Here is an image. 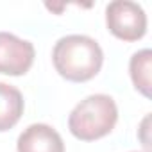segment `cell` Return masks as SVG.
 <instances>
[{
    "mask_svg": "<svg viewBox=\"0 0 152 152\" xmlns=\"http://www.w3.org/2000/svg\"><path fill=\"white\" fill-rule=\"evenodd\" d=\"M56 72L70 83H86L100 72L104 52L100 45L84 34H70L61 38L52 50Z\"/></svg>",
    "mask_w": 152,
    "mask_h": 152,
    "instance_id": "1",
    "label": "cell"
},
{
    "mask_svg": "<svg viewBox=\"0 0 152 152\" xmlns=\"http://www.w3.org/2000/svg\"><path fill=\"white\" fill-rule=\"evenodd\" d=\"M118 122V107L113 97L95 93L75 106L68 116L70 132L83 141H95L107 136Z\"/></svg>",
    "mask_w": 152,
    "mask_h": 152,
    "instance_id": "2",
    "label": "cell"
},
{
    "mask_svg": "<svg viewBox=\"0 0 152 152\" xmlns=\"http://www.w3.org/2000/svg\"><path fill=\"white\" fill-rule=\"evenodd\" d=\"M109 32L122 41H138L147 32V15L141 6L129 0H115L106 7Z\"/></svg>",
    "mask_w": 152,
    "mask_h": 152,
    "instance_id": "3",
    "label": "cell"
},
{
    "mask_svg": "<svg viewBox=\"0 0 152 152\" xmlns=\"http://www.w3.org/2000/svg\"><path fill=\"white\" fill-rule=\"evenodd\" d=\"M34 45L27 39H20L11 32H0V73L23 75L34 63Z\"/></svg>",
    "mask_w": 152,
    "mask_h": 152,
    "instance_id": "4",
    "label": "cell"
},
{
    "mask_svg": "<svg viewBox=\"0 0 152 152\" xmlns=\"http://www.w3.org/2000/svg\"><path fill=\"white\" fill-rule=\"evenodd\" d=\"M18 152H64L63 138L47 124L29 125L16 141Z\"/></svg>",
    "mask_w": 152,
    "mask_h": 152,
    "instance_id": "5",
    "label": "cell"
},
{
    "mask_svg": "<svg viewBox=\"0 0 152 152\" xmlns=\"http://www.w3.org/2000/svg\"><path fill=\"white\" fill-rule=\"evenodd\" d=\"M23 95L18 88L0 83V132L13 129L23 115Z\"/></svg>",
    "mask_w": 152,
    "mask_h": 152,
    "instance_id": "6",
    "label": "cell"
},
{
    "mask_svg": "<svg viewBox=\"0 0 152 152\" xmlns=\"http://www.w3.org/2000/svg\"><path fill=\"white\" fill-rule=\"evenodd\" d=\"M150 72H152V50L150 48H143L140 52H136L131 61H129V73L134 88L143 95V97H150Z\"/></svg>",
    "mask_w": 152,
    "mask_h": 152,
    "instance_id": "7",
    "label": "cell"
},
{
    "mask_svg": "<svg viewBox=\"0 0 152 152\" xmlns=\"http://www.w3.org/2000/svg\"><path fill=\"white\" fill-rule=\"evenodd\" d=\"M147 125H148V116H145V120H143V124H141V143H143V147H145L147 152H148V138H147L148 129H147Z\"/></svg>",
    "mask_w": 152,
    "mask_h": 152,
    "instance_id": "8",
    "label": "cell"
}]
</instances>
